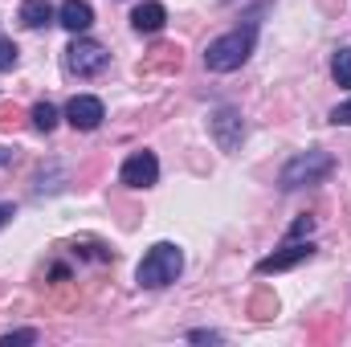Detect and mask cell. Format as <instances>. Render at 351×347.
<instances>
[{"mask_svg":"<svg viewBox=\"0 0 351 347\" xmlns=\"http://www.w3.org/2000/svg\"><path fill=\"white\" fill-rule=\"evenodd\" d=\"M16 66V45L8 37H0V70H12Z\"/></svg>","mask_w":351,"mask_h":347,"instance_id":"5bb4252c","label":"cell"},{"mask_svg":"<svg viewBox=\"0 0 351 347\" xmlns=\"http://www.w3.org/2000/svg\"><path fill=\"white\" fill-rule=\"evenodd\" d=\"M180 270H184V254H180V246L160 241V246H152V250L143 254L139 270H135V278H139V286L160 290V286H168V282L180 278Z\"/></svg>","mask_w":351,"mask_h":347,"instance_id":"7a4b0ae2","label":"cell"},{"mask_svg":"<svg viewBox=\"0 0 351 347\" xmlns=\"http://www.w3.org/2000/svg\"><path fill=\"white\" fill-rule=\"evenodd\" d=\"M311 229H315V217H298V221L290 225V233H286V237H290V241H298V237H306Z\"/></svg>","mask_w":351,"mask_h":347,"instance_id":"2e32d148","label":"cell"},{"mask_svg":"<svg viewBox=\"0 0 351 347\" xmlns=\"http://www.w3.org/2000/svg\"><path fill=\"white\" fill-rule=\"evenodd\" d=\"M33 127H37V131H53V127H58V110H53L49 102H37V106H33Z\"/></svg>","mask_w":351,"mask_h":347,"instance_id":"4fadbf2b","label":"cell"},{"mask_svg":"<svg viewBox=\"0 0 351 347\" xmlns=\"http://www.w3.org/2000/svg\"><path fill=\"white\" fill-rule=\"evenodd\" d=\"M53 21V4L49 0H25L21 4V25L25 29H45Z\"/></svg>","mask_w":351,"mask_h":347,"instance_id":"8fae6325","label":"cell"},{"mask_svg":"<svg viewBox=\"0 0 351 347\" xmlns=\"http://www.w3.org/2000/svg\"><path fill=\"white\" fill-rule=\"evenodd\" d=\"M311 254H315L311 241H290L286 250H278V254H269V258L258 261V274H282V270H294L298 261H311Z\"/></svg>","mask_w":351,"mask_h":347,"instance_id":"ba28073f","label":"cell"},{"mask_svg":"<svg viewBox=\"0 0 351 347\" xmlns=\"http://www.w3.org/2000/svg\"><path fill=\"white\" fill-rule=\"evenodd\" d=\"M208 127H213V139H217L221 152H237L241 139H245V123H241V115H237L233 106H221V110L208 119Z\"/></svg>","mask_w":351,"mask_h":347,"instance_id":"5b68a950","label":"cell"},{"mask_svg":"<svg viewBox=\"0 0 351 347\" xmlns=\"http://www.w3.org/2000/svg\"><path fill=\"white\" fill-rule=\"evenodd\" d=\"M254 41H258V25L250 21V25H241V29H233V33H225V37L208 41V49H204V66H208L213 74L241 70V66H245V58L254 53Z\"/></svg>","mask_w":351,"mask_h":347,"instance_id":"6da1fadb","label":"cell"},{"mask_svg":"<svg viewBox=\"0 0 351 347\" xmlns=\"http://www.w3.org/2000/svg\"><path fill=\"white\" fill-rule=\"evenodd\" d=\"M58 25H66V29L78 37V33H86L90 25H94V8H90L86 0H66V4L58 8Z\"/></svg>","mask_w":351,"mask_h":347,"instance_id":"9c48e42d","label":"cell"},{"mask_svg":"<svg viewBox=\"0 0 351 347\" xmlns=\"http://www.w3.org/2000/svg\"><path fill=\"white\" fill-rule=\"evenodd\" d=\"M8 221H12V204H0V229H4Z\"/></svg>","mask_w":351,"mask_h":347,"instance_id":"d6986e66","label":"cell"},{"mask_svg":"<svg viewBox=\"0 0 351 347\" xmlns=\"http://www.w3.org/2000/svg\"><path fill=\"white\" fill-rule=\"evenodd\" d=\"M131 25H135L139 33H160V29L168 25V12H164L160 0H143V4L131 12Z\"/></svg>","mask_w":351,"mask_h":347,"instance_id":"30bf717a","label":"cell"},{"mask_svg":"<svg viewBox=\"0 0 351 347\" xmlns=\"http://www.w3.org/2000/svg\"><path fill=\"white\" fill-rule=\"evenodd\" d=\"M188 339H192V344H217L221 335H217V331H192Z\"/></svg>","mask_w":351,"mask_h":347,"instance_id":"ac0fdd59","label":"cell"},{"mask_svg":"<svg viewBox=\"0 0 351 347\" xmlns=\"http://www.w3.org/2000/svg\"><path fill=\"white\" fill-rule=\"evenodd\" d=\"M331 172H335V160H331L327 152H302V156H294V160L282 168L278 184H282V188H302V184L327 180Z\"/></svg>","mask_w":351,"mask_h":347,"instance_id":"3957f363","label":"cell"},{"mask_svg":"<svg viewBox=\"0 0 351 347\" xmlns=\"http://www.w3.org/2000/svg\"><path fill=\"white\" fill-rule=\"evenodd\" d=\"M16 344H37V331H8L0 347H16Z\"/></svg>","mask_w":351,"mask_h":347,"instance_id":"9a60e30c","label":"cell"},{"mask_svg":"<svg viewBox=\"0 0 351 347\" xmlns=\"http://www.w3.org/2000/svg\"><path fill=\"white\" fill-rule=\"evenodd\" d=\"M106 62H110V53H106L98 41H86V37H78V41L66 49V66H70V74H78V78H94V74H102Z\"/></svg>","mask_w":351,"mask_h":347,"instance_id":"277c9868","label":"cell"},{"mask_svg":"<svg viewBox=\"0 0 351 347\" xmlns=\"http://www.w3.org/2000/svg\"><path fill=\"white\" fill-rule=\"evenodd\" d=\"M331 74H335V82H339L343 90H351V49H339V53H335Z\"/></svg>","mask_w":351,"mask_h":347,"instance_id":"7c38bea8","label":"cell"},{"mask_svg":"<svg viewBox=\"0 0 351 347\" xmlns=\"http://www.w3.org/2000/svg\"><path fill=\"white\" fill-rule=\"evenodd\" d=\"M331 123H339V127H351V98H348V102H339V106L331 110Z\"/></svg>","mask_w":351,"mask_h":347,"instance_id":"e0dca14e","label":"cell"},{"mask_svg":"<svg viewBox=\"0 0 351 347\" xmlns=\"http://www.w3.org/2000/svg\"><path fill=\"white\" fill-rule=\"evenodd\" d=\"M119 180H123L127 188H152V184L160 180V160H156L152 152H135V156H127Z\"/></svg>","mask_w":351,"mask_h":347,"instance_id":"8992f818","label":"cell"},{"mask_svg":"<svg viewBox=\"0 0 351 347\" xmlns=\"http://www.w3.org/2000/svg\"><path fill=\"white\" fill-rule=\"evenodd\" d=\"M66 119H70L74 131H94V127L106 119V106H102V98H94V94H78V98H70Z\"/></svg>","mask_w":351,"mask_h":347,"instance_id":"52a82bcc","label":"cell"}]
</instances>
